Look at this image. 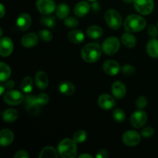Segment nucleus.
I'll use <instances>...</instances> for the list:
<instances>
[{"mask_svg": "<svg viewBox=\"0 0 158 158\" xmlns=\"http://www.w3.org/2000/svg\"><path fill=\"white\" fill-rule=\"evenodd\" d=\"M102 51V47L97 43H88L82 49L81 56L86 63H95L101 56Z\"/></svg>", "mask_w": 158, "mask_h": 158, "instance_id": "obj_1", "label": "nucleus"}, {"mask_svg": "<svg viewBox=\"0 0 158 158\" xmlns=\"http://www.w3.org/2000/svg\"><path fill=\"white\" fill-rule=\"evenodd\" d=\"M77 142L73 139L65 138L60 142L57 147L60 157L63 158H74L77 157Z\"/></svg>", "mask_w": 158, "mask_h": 158, "instance_id": "obj_2", "label": "nucleus"}, {"mask_svg": "<svg viewBox=\"0 0 158 158\" xmlns=\"http://www.w3.org/2000/svg\"><path fill=\"white\" fill-rule=\"evenodd\" d=\"M147 26L144 18L138 15H131L124 21V28L127 32H137L143 30Z\"/></svg>", "mask_w": 158, "mask_h": 158, "instance_id": "obj_3", "label": "nucleus"}, {"mask_svg": "<svg viewBox=\"0 0 158 158\" xmlns=\"http://www.w3.org/2000/svg\"><path fill=\"white\" fill-rule=\"evenodd\" d=\"M105 21H106V24L108 25L110 29H114V30H117V29H120L122 23H123V19L117 11L115 9H108L104 15Z\"/></svg>", "mask_w": 158, "mask_h": 158, "instance_id": "obj_4", "label": "nucleus"}, {"mask_svg": "<svg viewBox=\"0 0 158 158\" xmlns=\"http://www.w3.org/2000/svg\"><path fill=\"white\" fill-rule=\"evenodd\" d=\"M120 47V42L117 37H109L102 44V50L105 54L111 56L115 54Z\"/></svg>", "mask_w": 158, "mask_h": 158, "instance_id": "obj_5", "label": "nucleus"}, {"mask_svg": "<svg viewBox=\"0 0 158 158\" xmlns=\"http://www.w3.org/2000/svg\"><path fill=\"white\" fill-rule=\"evenodd\" d=\"M25 97L23 94L17 90H9L5 94L3 100L5 103L11 106H17L24 101Z\"/></svg>", "mask_w": 158, "mask_h": 158, "instance_id": "obj_6", "label": "nucleus"}, {"mask_svg": "<svg viewBox=\"0 0 158 158\" xmlns=\"http://www.w3.org/2000/svg\"><path fill=\"white\" fill-rule=\"evenodd\" d=\"M133 3L136 10L142 15L151 13L154 8V0H134Z\"/></svg>", "mask_w": 158, "mask_h": 158, "instance_id": "obj_7", "label": "nucleus"}, {"mask_svg": "<svg viewBox=\"0 0 158 158\" xmlns=\"http://www.w3.org/2000/svg\"><path fill=\"white\" fill-rule=\"evenodd\" d=\"M24 106L30 115H39L40 112V105L35 100V96L28 95L25 97Z\"/></svg>", "mask_w": 158, "mask_h": 158, "instance_id": "obj_8", "label": "nucleus"}, {"mask_svg": "<svg viewBox=\"0 0 158 158\" xmlns=\"http://www.w3.org/2000/svg\"><path fill=\"white\" fill-rule=\"evenodd\" d=\"M148 120V115L142 110L135 111L131 117V123L134 128H141L145 125Z\"/></svg>", "mask_w": 158, "mask_h": 158, "instance_id": "obj_9", "label": "nucleus"}, {"mask_svg": "<svg viewBox=\"0 0 158 158\" xmlns=\"http://www.w3.org/2000/svg\"><path fill=\"white\" fill-rule=\"evenodd\" d=\"M36 8L43 15H49L56 9V3L53 0H37Z\"/></svg>", "mask_w": 158, "mask_h": 158, "instance_id": "obj_10", "label": "nucleus"}, {"mask_svg": "<svg viewBox=\"0 0 158 158\" xmlns=\"http://www.w3.org/2000/svg\"><path fill=\"white\" fill-rule=\"evenodd\" d=\"M123 143L127 147H135L140 142V135L134 131H127L122 137Z\"/></svg>", "mask_w": 158, "mask_h": 158, "instance_id": "obj_11", "label": "nucleus"}, {"mask_svg": "<svg viewBox=\"0 0 158 158\" xmlns=\"http://www.w3.org/2000/svg\"><path fill=\"white\" fill-rule=\"evenodd\" d=\"M97 103L101 109L106 110L113 109L116 104L114 98L109 94H102L101 96H100L98 100H97Z\"/></svg>", "mask_w": 158, "mask_h": 158, "instance_id": "obj_12", "label": "nucleus"}, {"mask_svg": "<svg viewBox=\"0 0 158 158\" xmlns=\"http://www.w3.org/2000/svg\"><path fill=\"white\" fill-rule=\"evenodd\" d=\"M13 51V43L9 37H3L0 42V55L3 57L9 56Z\"/></svg>", "mask_w": 158, "mask_h": 158, "instance_id": "obj_13", "label": "nucleus"}, {"mask_svg": "<svg viewBox=\"0 0 158 158\" xmlns=\"http://www.w3.org/2000/svg\"><path fill=\"white\" fill-rule=\"evenodd\" d=\"M32 24V18L28 13H23L16 19V26L20 31H26Z\"/></svg>", "mask_w": 158, "mask_h": 158, "instance_id": "obj_14", "label": "nucleus"}, {"mask_svg": "<svg viewBox=\"0 0 158 158\" xmlns=\"http://www.w3.org/2000/svg\"><path fill=\"white\" fill-rule=\"evenodd\" d=\"M103 69L108 75L115 76L120 71V64L115 60H107L103 63Z\"/></svg>", "mask_w": 158, "mask_h": 158, "instance_id": "obj_15", "label": "nucleus"}, {"mask_svg": "<svg viewBox=\"0 0 158 158\" xmlns=\"http://www.w3.org/2000/svg\"><path fill=\"white\" fill-rule=\"evenodd\" d=\"M111 90H112L114 97L117 99H122L126 95L127 88L123 83L120 81H116L112 85Z\"/></svg>", "mask_w": 158, "mask_h": 158, "instance_id": "obj_16", "label": "nucleus"}, {"mask_svg": "<svg viewBox=\"0 0 158 158\" xmlns=\"http://www.w3.org/2000/svg\"><path fill=\"white\" fill-rule=\"evenodd\" d=\"M21 43L24 47L32 48L38 43V36L34 32H29L23 36Z\"/></svg>", "mask_w": 158, "mask_h": 158, "instance_id": "obj_17", "label": "nucleus"}, {"mask_svg": "<svg viewBox=\"0 0 158 158\" xmlns=\"http://www.w3.org/2000/svg\"><path fill=\"white\" fill-rule=\"evenodd\" d=\"M14 140V134L11 130L3 129L0 132V144L2 147H8Z\"/></svg>", "mask_w": 158, "mask_h": 158, "instance_id": "obj_18", "label": "nucleus"}, {"mask_svg": "<svg viewBox=\"0 0 158 158\" xmlns=\"http://www.w3.org/2000/svg\"><path fill=\"white\" fill-rule=\"evenodd\" d=\"M35 82L37 87L40 89H45L49 85V79L46 73L43 71H38L35 76Z\"/></svg>", "mask_w": 158, "mask_h": 158, "instance_id": "obj_19", "label": "nucleus"}, {"mask_svg": "<svg viewBox=\"0 0 158 158\" xmlns=\"http://www.w3.org/2000/svg\"><path fill=\"white\" fill-rule=\"evenodd\" d=\"M90 10V6L85 1H81L77 3L74 7V14L78 17H83Z\"/></svg>", "mask_w": 158, "mask_h": 158, "instance_id": "obj_20", "label": "nucleus"}, {"mask_svg": "<svg viewBox=\"0 0 158 158\" xmlns=\"http://www.w3.org/2000/svg\"><path fill=\"white\" fill-rule=\"evenodd\" d=\"M147 52L150 56L153 58H157L158 57V40L156 38L152 39L150 40L147 44Z\"/></svg>", "mask_w": 158, "mask_h": 158, "instance_id": "obj_21", "label": "nucleus"}, {"mask_svg": "<svg viewBox=\"0 0 158 158\" xmlns=\"http://www.w3.org/2000/svg\"><path fill=\"white\" fill-rule=\"evenodd\" d=\"M19 117V113L16 110L9 108L6 110L2 114V119L6 123H12L15 121Z\"/></svg>", "mask_w": 158, "mask_h": 158, "instance_id": "obj_22", "label": "nucleus"}, {"mask_svg": "<svg viewBox=\"0 0 158 158\" xmlns=\"http://www.w3.org/2000/svg\"><path fill=\"white\" fill-rule=\"evenodd\" d=\"M59 90L61 94L66 96H70L75 91V86L71 82L64 81L62 82L59 86Z\"/></svg>", "mask_w": 158, "mask_h": 158, "instance_id": "obj_23", "label": "nucleus"}, {"mask_svg": "<svg viewBox=\"0 0 158 158\" xmlns=\"http://www.w3.org/2000/svg\"><path fill=\"white\" fill-rule=\"evenodd\" d=\"M84 34L80 30H73L71 31L68 35V39L69 41L74 44H80L82 43L84 40Z\"/></svg>", "mask_w": 158, "mask_h": 158, "instance_id": "obj_24", "label": "nucleus"}, {"mask_svg": "<svg viewBox=\"0 0 158 158\" xmlns=\"http://www.w3.org/2000/svg\"><path fill=\"white\" fill-rule=\"evenodd\" d=\"M121 42L126 47L133 48L137 44V39L131 32H126L121 36Z\"/></svg>", "mask_w": 158, "mask_h": 158, "instance_id": "obj_25", "label": "nucleus"}, {"mask_svg": "<svg viewBox=\"0 0 158 158\" xmlns=\"http://www.w3.org/2000/svg\"><path fill=\"white\" fill-rule=\"evenodd\" d=\"M86 34L88 36L94 40H97L100 37L102 36L103 35V29L97 26H90L88 27L87 30H86Z\"/></svg>", "mask_w": 158, "mask_h": 158, "instance_id": "obj_26", "label": "nucleus"}, {"mask_svg": "<svg viewBox=\"0 0 158 158\" xmlns=\"http://www.w3.org/2000/svg\"><path fill=\"white\" fill-rule=\"evenodd\" d=\"M69 13V7L65 3H61L59 5L56 9V16L60 19H66Z\"/></svg>", "mask_w": 158, "mask_h": 158, "instance_id": "obj_27", "label": "nucleus"}, {"mask_svg": "<svg viewBox=\"0 0 158 158\" xmlns=\"http://www.w3.org/2000/svg\"><path fill=\"white\" fill-rule=\"evenodd\" d=\"M11 75V69L6 63H0V80L1 82L6 81Z\"/></svg>", "mask_w": 158, "mask_h": 158, "instance_id": "obj_28", "label": "nucleus"}, {"mask_svg": "<svg viewBox=\"0 0 158 158\" xmlns=\"http://www.w3.org/2000/svg\"><path fill=\"white\" fill-rule=\"evenodd\" d=\"M33 82L30 77H25L21 82V89L26 94H29L32 90Z\"/></svg>", "mask_w": 158, "mask_h": 158, "instance_id": "obj_29", "label": "nucleus"}, {"mask_svg": "<svg viewBox=\"0 0 158 158\" xmlns=\"http://www.w3.org/2000/svg\"><path fill=\"white\" fill-rule=\"evenodd\" d=\"M39 157L40 158H43V157L56 158L58 157V155H57L56 151L52 147L48 146V147H46V148H44L43 150H42Z\"/></svg>", "mask_w": 158, "mask_h": 158, "instance_id": "obj_30", "label": "nucleus"}, {"mask_svg": "<svg viewBox=\"0 0 158 158\" xmlns=\"http://www.w3.org/2000/svg\"><path fill=\"white\" fill-rule=\"evenodd\" d=\"M40 23L46 27L52 28L56 25V18L54 15H44V16L40 19Z\"/></svg>", "mask_w": 158, "mask_h": 158, "instance_id": "obj_31", "label": "nucleus"}, {"mask_svg": "<svg viewBox=\"0 0 158 158\" xmlns=\"http://www.w3.org/2000/svg\"><path fill=\"white\" fill-rule=\"evenodd\" d=\"M113 117H114V120L117 123H122L126 119V114L123 110L117 108V109L114 110L113 112Z\"/></svg>", "mask_w": 158, "mask_h": 158, "instance_id": "obj_32", "label": "nucleus"}, {"mask_svg": "<svg viewBox=\"0 0 158 158\" xmlns=\"http://www.w3.org/2000/svg\"><path fill=\"white\" fill-rule=\"evenodd\" d=\"M86 138H87V134L83 130H79L76 131L73 134V140L78 143H83L86 140Z\"/></svg>", "mask_w": 158, "mask_h": 158, "instance_id": "obj_33", "label": "nucleus"}, {"mask_svg": "<svg viewBox=\"0 0 158 158\" xmlns=\"http://www.w3.org/2000/svg\"><path fill=\"white\" fill-rule=\"evenodd\" d=\"M35 100H36L38 104H40V106H43V105H46L49 103V97L48 94H45V93H42L39 95L35 96Z\"/></svg>", "mask_w": 158, "mask_h": 158, "instance_id": "obj_34", "label": "nucleus"}, {"mask_svg": "<svg viewBox=\"0 0 158 158\" xmlns=\"http://www.w3.org/2000/svg\"><path fill=\"white\" fill-rule=\"evenodd\" d=\"M39 35H40L41 40L44 42H49L52 39V33H51L50 31L47 30V29L40 30V32H39Z\"/></svg>", "mask_w": 158, "mask_h": 158, "instance_id": "obj_35", "label": "nucleus"}, {"mask_svg": "<svg viewBox=\"0 0 158 158\" xmlns=\"http://www.w3.org/2000/svg\"><path fill=\"white\" fill-rule=\"evenodd\" d=\"M64 24L69 28H76L79 24L78 20L72 16H67L64 19Z\"/></svg>", "mask_w": 158, "mask_h": 158, "instance_id": "obj_36", "label": "nucleus"}, {"mask_svg": "<svg viewBox=\"0 0 158 158\" xmlns=\"http://www.w3.org/2000/svg\"><path fill=\"white\" fill-rule=\"evenodd\" d=\"M147 105H148V99L144 96H140L136 100V106L138 109H144Z\"/></svg>", "mask_w": 158, "mask_h": 158, "instance_id": "obj_37", "label": "nucleus"}, {"mask_svg": "<svg viewBox=\"0 0 158 158\" xmlns=\"http://www.w3.org/2000/svg\"><path fill=\"white\" fill-rule=\"evenodd\" d=\"M121 71L123 74L127 76H131L135 73V68L130 64H126L121 68Z\"/></svg>", "mask_w": 158, "mask_h": 158, "instance_id": "obj_38", "label": "nucleus"}, {"mask_svg": "<svg viewBox=\"0 0 158 158\" xmlns=\"http://www.w3.org/2000/svg\"><path fill=\"white\" fill-rule=\"evenodd\" d=\"M154 130L151 127H143L141 131V135L143 137H150L154 135Z\"/></svg>", "mask_w": 158, "mask_h": 158, "instance_id": "obj_39", "label": "nucleus"}, {"mask_svg": "<svg viewBox=\"0 0 158 158\" xmlns=\"http://www.w3.org/2000/svg\"><path fill=\"white\" fill-rule=\"evenodd\" d=\"M148 35H149L152 39L156 38V37L157 36L158 29H157V28L156 27L155 25H154V24L150 25L149 27H148Z\"/></svg>", "mask_w": 158, "mask_h": 158, "instance_id": "obj_40", "label": "nucleus"}, {"mask_svg": "<svg viewBox=\"0 0 158 158\" xmlns=\"http://www.w3.org/2000/svg\"><path fill=\"white\" fill-rule=\"evenodd\" d=\"M108 157H109V153H108L106 150L104 149L99 151L97 152V156H96V157L97 158H107Z\"/></svg>", "mask_w": 158, "mask_h": 158, "instance_id": "obj_41", "label": "nucleus"}, {"mask_svg": "<svg viewBox=\"0 0 158 158\" xmlns=\"http://www.w3.org/2000/svg\"><path fill=\"white\" fill-rule=\"evenodd\" d=\"M15 158H28L29 157V155L26 153V151H17L16 154H15Z\"/></svg>", "mask_w": 158, "mask_h": 158, "instance_id": "obj_42", "label": "nucleus"}, {"mask_svg": "<svg viewBox=\"0 0 158 158\" xmlns=\"http://www.w3.org/2000/svg\"><path fill=\"white\" fill-rule=\"evenodd\" d=\"M14 86H15V82L12 81V80H6L5 87L7 88V89H12Z\"/></svg>", "mask_w": 158, "mask_h": 158, "instance_id": "obj_43", "label": "nucleus"}, {"mask_svg": "<svg viewBox=\"0 0 158 158\" xmlns=\"http://www.w3.org/2000/svg\"><path fill=\"white\" fill-rule=\"evenodd\" d=\"M0 12H1V16H0V18H2L5 15V8L4 6L2 3L0 4Z\"/></svg>", "mask_w": 158, "mask_h": 158, "instance_id": "obj_44", "label": "nucleus"}, {"mask_svg": "<svg viewBox=\"0 0 158 158\" xmlns=\"http://www.w3.org/2000/svg\"><path fill=\"white\" fill-rule=\"evenodd\" d=\"M92 8H93V9H94V10H95V11H97V10H99V9H100V6H99L98 3H94V4H93V6H92Z\"/></svg>", "mask_w": 158, "mask_h": 158, "instance_id": "obj_45", "label": "nucleus"}, {"mask_svg": "<svg viewBox=\"0 0 158 158\" xmlns=\"http://www.w3.org/2000/svg\"><path fill=\"white\" fill-rule=\"evenodd\" d=\"M4 90H5V87L4 86H3L2 83V84L0 85V94H1V95H2L3 93H4Z\"/></svg>", "mask_w": 158, "mask_h": 158, "instance_id": "obj_46", "label": "nucleus"}, {"mask_svg": "<svg viewBox=\"0 0 158 158\" xmlns=\"http://www.w3.org/2000/svg\"><path fill=\"white\" fill-rule=\"evenodd\" d=\"M79 157H80V158H82V157H89V158H91V157H92V156L89 155V154H82V155H80Z\"/></svg>", "mask_w": 158, "mask_h": 158, "instance_id": "obj_47", "label": "nucleus"}, {"mask_svg": "<svg viewBox=\"0 0 158 158\" xmlns=\"http://www.w3.org/2000/svg\"><path fill=\"white\" fill-rule=\"evenodd\" d=\"M123 1L126 3H131V2H134V0H123Z\"/></svg>", "mask_w": 158, "mask_h": 158, "instance_id": "obj_48", "label": "nucleus"}, {"mask_svg": "<svg viewBox=\"0 0 158 158\" xmlns=\"http://www.w3.org/2000/svg\"><path fill=\"white\" fill-rule=\"evenodd\" d=\"M89 1H91V2H95V1H97V0H89Z\"/></svg>", "mask_w": 158, "mask_h": 158, "instance_id": "obj_49", "label": "nucleus"}, {"mask_svg": "<svg viewBox=\"0 0 158 158\" xmlns=\"http://www.w3.org/2000/svg\"><path fill=\"white\" fill-rule=\"evenodd\" d=\"M157 26H158V22H157Z\"/></svg>", "mask_w": 158, "mask_h": 158, "instance_id": "obj_50", "label": "nucleus"}]
</instances>
